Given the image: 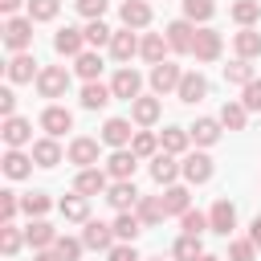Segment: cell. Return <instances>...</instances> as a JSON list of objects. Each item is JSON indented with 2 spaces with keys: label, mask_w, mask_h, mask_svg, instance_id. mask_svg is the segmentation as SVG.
<instances>
[{
  "label": "cell",
  "mask_w": 261,
  "mask_h": 261,
  "mask_svg": "<svg viewBox=\"0 0 261 261\" xmlns=\"http://www.w3.org/2000/svg\"><path fill=\"white\" fill-rule=\"evenodd\" d=\"M139 45H143V41H139L130 29H118V33L110 37V57H114V61H130V57L139 53Z\"/></svg>",
  "instance_id": "obj_19"
},
{
  "label": "cell",
  "mask_w": 261,
  "mask_h": 261,
  "mask_svg": "<svg viewBox=\"0 0 261 261\" xmlns=\"http://www.w3.org/2000/svg\"><path fill=\"white\" fill-rule=\"evenodd\" d=\"M130 139H135V130H130L126 118H106V126H102V143L106 147L122 151V147H130Z\"/></svg>",
  "instance_id": "obj_12"
},
{
  "label": "cell",
  "mask_w": 261,
  "mask_h": 261,
  "mask_svg": "<svg viewBox=\"0 0 261 261\" xmlns=\"http://www.w3.org/2000/svg\"><path fill=\"white\" fill-rule=\"evenodd\" d=\"M257 16H261V0H237V4H232V20H237L241 29H253Z\"/></svg>",
  "instance_id": "obj_37"
},
{
  "label": "cell",
  "mask_w": 261,
  "mask_h": 261,
  "mask_svg": "<svg viewBox=\"0 0 261 261\" xmlns=\"http://www.w3.org/2000/svg\"><path fill=\"white\" fill-rule=\"evenodd\" d=\"M73 69H77V77L98 82V73H102V57H98V53H82V57L73 61Z\"/></svg>",
  "instance_id": "obj_43"
},
{
  "label": "cell",
  "mask_w": 261,
  "mask_h": 261,
  "mask_svg": "<svg viewBox=\"0 0 261 261\" xmlns=\"http://www.w3.org/2000/svg\"><path fill=\"white\" fill-rule=\"evenodd\" d=\"M4 45H8L12 53H24V49L33 45V20H29V16H8V24H4Z\"/></svg>",
  "instance_id": "obj_2"
},
{
  "label": "cell",
  "mask_w": 261,
  "mask_h": 261,
  "mask_svg": "<svg viewBox=\"0 0 261 261\" xmlns=\"http://www.w3.org/2000/svg\"><path fill=\"white\" fill-rule=\"evenodd\" d=\"M139 232H143V220H139L135 212H118V216H114V237H118L122 245H135Z\"/></svg>",
  "instance_id": "obj_32"
},
{
  "label": "cell",
  "mask_w": 261,
  "mask_h": 261,
  "mask_svg": "<svg viewBox=\"0 0 261 261\" xmlns=\"http://www.w3.org/2000/svg\"><path fill=\"white\" fill-rule=\"evenodd\" d=\"M179 171H184L188 184H208V179H212V159H208L204 151H192V155H184Z\"/></svg>",
  "instance_id": "obj_8"
},
{
  "label": "cell",
  "mask_w": 261,
  "mask_h": 261,
  "mask_svg": "<svg viewBox=\"0 0 261 261\" xmlns=\"http://www.w3.org/2000/svg\"><path fill=\"white\" fill-rule=\"evenodd\" d=\"M212 12H216V4H212V0H184V20H192V24L212 20Z\"/></svg>",
  "instance_id": "obj_40"
},
{
  "label": "cell",
  "mask_w": 261,
  "mask_h": 261,
  "mask_svg": "<svg viewBox=\"0 0 261 261\" xmlns=\"http://www.w3.org/2000/svg\"><path fill=\"white\" fill-rule=\"evenodd\" d=\"M73 192L77 196H102V192H110V175L102 167H82L73 179Z\"/></svg>",
  "instance_id": "obj_4"
},
{
  "label": "cell",
  "mask_w": 261,
  "mask_h": 261,
  "mask_svg": "<svg viewBox=\"0 0 261 261\" xmlns=\"http://www.w3.org/2000/svg\"><path fill=\"white\" fill-rule=\"evenodd\" d=\"M135 167H139V155H135L130 147H122V151H114V155L106 159V175H114V179H130Z\"/></svg>",
  "instance_id": "obj_16"
},
{
  "label": "cell",
  "mask_w": 261,
  "mask_h": 261,
  "mask_svg": "<svg viewBox=\"0 0 261 261\" xmlns=\"http://www.w3.org/2000/svg\"><path fill=\"white\" fill-rule=\"evenodd\" d=\"M0 114L4 118H16V94L12 90H0Z\"/></svg>",
  "instance_id": "obj_53"
},
{
  "label": "cell",
  "mask_w": 261,
  "mask_h": 261,
  "mask_svg": "<svg viewBox=\"0 0 261 261\" xmlns=\"http://www.w3.org/2000/svg\"><path fill=\"white\" fill-rule=\"evenodd\" d=\"M175 175H184V171H179V163H175V155L159 151V155L151 159V179H155V184H163V188H171V184H175Z\"/></svg>",
  "instance_id": "obj_17"
},
{
  "label": "cell",
  "mask_w": 261,
  "mask_h": 261,
  "mask_svg": "<svg viewBox=\"0 0 261 261\" xmlns=\"http://www.w3.org/2000/svg\"><path fill=\"white\" fill-rule=\"evenodd\" d=\"M86 29H73V24H65V29H57V37H53V49L61 53V57H82L86 49Z\"/></svg>",
  "instance_id": "obj_7"
},
{
  "label": "cell",
  "mask_w": 261,
  "mask_h": 261,
  "mask_svg": "<svg viewBox=\"0 0 261 261\" xmlns=\"http://www.w3.org/2000/svg\"><path fill=\"white\" fill-rule=\"evenodd\" d=\"M224 82H228V86H249V82H253V65H249L245 57H237L232 65H224Z\"/></svg>",
  "instance_id": "obj_41"
},
{
  "label": "cell",
  "mask_w": 261,
  "mask_h": 261,
  "mask_svg": "<svg viewBox=\"0 0 261 261\" xmlns=\"http://www.w3.org/2000/svg\"><path fill=\"white\" fill-rule=\"evenodd\" d=\"M179 224H184V237H200L204 228H212V224H208V216H204V212H196V208H188V212L179 216Z\"/></svg>",
  "instance_id": "obj_45"
},
{
  "label": "cell",
  "mask_w": 261,
  "mask_h": 261,
  "mask_svg": "<svg viewBox=\"0 0 261 261\" xmlns=\"http://www.w3.org/2000/svg\"><path fill=\"white\" fill-rule=\"evenodd\" d=\"M110 98H114V90L102 86V82H86L82 86V106L86 110H102V106H110Z\"/></svg>",
  "instance_id": "obj_26"
},
{
  "label": "cell",
  "mask_w": 261,
  "mask_h": 261,
  "mask_svg": "<svg viewBox=\"0 0 261 261\" xmlns=\"http://www.w3.org/2000/svg\"><path fill=\"white\" fill-rule=\"evenodd\" d=\"M20 208H24L33 220H41V216L49 212V196H45V192H29V196H20Z\"/></svg>",
  "instance_id": "obj_44"
},
{
  "label": "cell",
  "mask_w": 261,
  "mask_h": 261,
  "mask_svg": "<svg viewBox=\"0 0 261 261\" xmlns=\"http://www.w3.org/2000/svg\"><path fill=\"white\" fill-rule=\"evenodd\" d=\"M249 241H253V245H257V249H261V216H257V220H253V224H249Z\"/></svg>",
  "instance_id": "obj_55"
},
{
  "label": "cell",
  "mask_w": 261,
  "mask_h": 261,
  "mask_svg": "<svg viewBox=\"0 0 261 261\" xmlns=\"http://www.w3.org/2000/svg\"><path fill=\"white\" fill-rule=\"evenodd\" d=\"M110 37H114V33H110L102 20H90V24H86V45H110Z\"/></svg>",
  "instance_id": "obj_49"
},
{
  "label": "cell",
  "mask_w": 261,
  "mask_h": 261,
  "mask_svg": "<svg viewBox=\"0 0 261 261\" xmlns=\"http://www.w3.org/2000/svg\"><path fill=\"white\" fill-rule=\"evenodd\" d=\"M106 200H110V208H114V212H130V208L139 204L135 179H114V184H110V192H106Z\"/></svg>",
  "instance_id": "obj_10"
},
{
  "label": "cell",
  "mask_w": 261,
  "mask_h": 261,
  "mask_svg": "<svg viewBox=\"0 0 261 261\" xmlns=\"http://www.w3.org/2000/svg\"><path fill=\"white\" fill-rule=\"evenodd\" d=\"M188 143H192V135H188L184 126H167V130H159V147H163L167 155H184Z\"/></svg>",
  "instance_id": "obj_31"
},
{
  "label": "cell",
  "mask_w": 261,
  "mask_h": 261,
  "mask_svg": "<svg viewBox=\"0 0 261 261\" xmlns=\"http://www.w3.org/2000/svg\"><path fill=\"white\" fill-rule=\"evenodd\" d=\"M171 257H175V261H200V257H204L200 237H179V241H175V249H171Z\"/></svg>",
  "instance_id": "obj_39"
},
{
  "label": "cell",
  "mask_w": 261,
  "mask_h": 261,
  "mask_svg": "<svg viewBox=\"0 0 261 261\" xmlns=\"http://www.w3.org/2000/svg\"><path fill=\"white\" fill-rule=\"evenodd\" d=\"M16 8H20V0H0V12H8V16H12Z\"/></svg>",
  "instance_id": "obj_57"
},
{
  "label": "cell",
  "mask_w": 261,
  "mask_h": 261,
  "mask_svg": "<svg viewBox=\"0 0 261 261\" xmlns=\"http://www.w3.org/2000/svg\"><path fill=\"white\" fill-rule=\"evenodd\" d=\"M16 212H20V196L16 192H0V224H12Z\"/></svg>",
  "instance_id": "obj_48"
},
{
  "label": "cell",
  "mask_w": 261,
  "mask_h": 261,
  "mask_svg": "<svg viewBox=\"0 0 261 261\" xmlns=\"http://www.w3.org/2000/svg\"><path fill=\"white\" fill-rule=\"evenodd\" d=\"M167 37L163 33H147L143 37V45H139V53H143V61H151V65H159V61H167Z\"/></svg>",
  "instance_id": "obj_25"
},
{
  "label": "cell",
  "mask_w": 261,
  "mask_h": 261,
  "mask_svg": "<svg viewBox=\"0 0 261 261\" xmlns=\"http://www.w3.org/2000/svg\"><path fill=\"white\" fill-rule=\"evenodd\" d=\"M73 8H77L86 20H102V12H106V0H73Z\"/></svg>",
  "instance_id": "obj_51"
},
{
  "label": "cell",
  "mask_w": 261,
  "mask_h": 261,
  "mask_svg": "<svg viewBox=\"0 0 261 261\" xmlns=\"http://www.w3.org/2000/svg\"><path fill=\"white\" fill-rule=\"evenodd\" d=\"M204 94H208V77H204V73H196V69H192V73H184V82H179L175 98H179V102H188V106H196Z\"/></svg>",
  "instance_id": "obj_14"
},
{
  "label": "cell",
  "mask_w": 261,
  "mask_h": 261,
  "mask_svg": "<svg viewBox=\"0 0 261 261\" xmlns=\"http://www.w3.org/2000/svg\"><path fill=\"white\" fill-rule=\"evenodd\" d=\"M130 151H135L139 159H155V155H159V135H151V130H135Z\"/></svg>",
  "instance_id": "obj_34"
},
{
  "label": "cell",
  "mask_w": 261,
  "mask_h": 261,
  "mask_svg": "<svg viewBox=\"0 0 261 261\" xmlns=\"http://www.w3.org/2000/svg\"><path fill=\"white\" fill-rule=\"evenodd\" d=\"M110 90H114V98H126V102H135V98H139V90H143V77H139V69L122 65V69L114 73Z\"/></svg>",
  "instance_id": "obj_9"
},
{
  "label": "cell",
  "mask_w": 261,
  "mask_h": 261,
  "mask_svg": "<svg viewBox=\"0 0 261 261\" xmlns=\"http://www.w3.org/2000/svg\"><path fill=\"white\" fill-rule=\"evenodd\" d=\"M245 118H249V110H245L241 102H224V106H220V126H228V130H245Z\"/></svg>",
  "instance_id": "obj_38"
},
{
  "label": "cell",
  "mask_w": 261,
  "mask_h": 261,
  "mask_svg": "<svg viewBox=\"0 0 261 261\" xmlns=\"http://www.w3.org/2000/svg\"><path fill=\"white\" fill-rule=\"evenodd\" d=\"M163 208H167V216H184L192 204H188V188H179V184H171L167 192H163Z\"/></svg>",
  "instance_id": "obj_35"
},
{
  "label": "cell",
  "mask_w": 261,
  "mask_h": 261,
  "mask_svg": "<svg viewBox=\"0 0 261 261\" xmlns=\"http://www.w3.org/2000/svg\"><path fill=\"white\" fill-rule=\"evenodd\" d=\"M24 245V232L16 224H0V253L4 257H16V249Z\"/></svg>",
  "instance_id": "obj_42"
},
{
  "label": "cell",
  "mask_w": 261,
  "mask_h": 261,
  "mask_svg": "<svg viewBox=\"0 0 261 261\" xmlns=\"http://www.w3.org/2000/svg\"><path fill=\"white\" fill-rule=\"evenodd\" d=\"M192 57H196V61H216V57H220V33H216V29H196Z\"/></svg>",
  "instance_id": "obj_11"
},
{
  "label": "cell",
  "mask_w": 261,
  "mask_h": 261,
  "mask_svg": "<svg viewBox=\"0 0 261 261\" xmlns=\"http://www.w3.org/2000/svg\"><path fill=\"white\" fill-rule=\"evenodd\" d=\"M53 249H57V257H61V261H77L86 245H82L77 237H57V245H53Z\"/></svg>",
  "instance_id": "obj_47"
},
{
  "label": "cell",
  "mask_w": 261,
  "mask_h": 261,
  "mask_svg": "<svg viewBox=\"0 0 261 261\" xmlns=\"http://www.w3.org/2000/svg\"><path fill=\"white\" fill-rule=\"evenodd\" d=\"M33 261H61V257H57V249H37Z\"/></svg>",
  "instance_id": "obj_56"
},
{
  "label": "cell",
  "mask_w": 261,
  "mask_h": 261,
  "mask_svg": "<svg viewBox=\"0 0 261 261\" xmlns=\"http://www.w3.org/2000/svg\"><path fill=\"white\" fill-rule=\"evenodd\" d=\"M159 110H163L159 98H143V94H139V98L130 102V118H135L139 126H155V122H159Z\"/></svg>",
  "instance_id": "obj_24"
},
{
  "label": "cell",
  "mask_w": 261,
  "mask_h": 261,
  "mask_svg": "<svg viewBox=\"0 0 261 261\" xmlns=\"http://www.w3.org/2000/svg\"><path fill=\"white\" fill-rule=\"evenodd\" d=\"M208 224H212V232L228 237V232L237 228V208H232V200H216L212 212H208Z\"/></svg>",
  "instance_id": "obj_13"
},
{
  "label": "cell",
  "mask_w": 261,
  "mask_h": 261,
  "mask_svg": "<svg viewBox=\"0 0 261 261\" xmlns=\"http://www.w3.org/2000/svg\"><path fill=\"white\" fill-rule=\"evenodd\" d=\"M188 135L196 147H212L220 139V118H196V126H188Z\"/></svg>",
  "instance_id": "obj_27"
},
{
  "label": "cell",
  "mask_w": 261,
  "mask_h": 261,
  "mask_svg": "<svg viewBox=\"0 0 261 261\" xmlns=\"http://www.w3.org/2000/svg\"><path fill=\"white\" fill-rule=\"evenodd\" d=\"M179 82H184V69H179L175 61H159V65H151V90H155V98L179 90Z\"/></svg>",
  "instance_id": "obj_1"
},
{
  "label": "cell",
  "mask_w": 261,
  "mask_h": 261,
  "mask_svg": "<svg viewBox=\"0 0 261 261\" xmlns=\"http://www.w3.org/2000/svg\"><path fill=\"white\" fill-rule=\"evenodd\" d=\"M24 241H29L33 249H53V245H57V228H53L49 220H29Z\"/></svg>",
  "instance_id": "obj_23"
},
{
  "label": "cell",
  "mask_w": 261,
  "mask_h": 261,
  "mask_svg": "<svg viewBox=\"0 0 261 261\" xmlns=\"http://www.w3.org/2000/svg\"><path fill=\"white\" fill-rule=\"evenodd\" d=\"M200 261H220V257H212V253H204V257H200Z\"/></svg>",
  "instance_id": "obj_58"
},
{
  "label": "cell",
  "mask_w": 261,
  "mask_h": 261,
  "mask_svg": "<svg viewBox=\"0 0 261 261\" xmlns=\"http://www.w3.org/2000/svg\"><path fill=\"white\" fill-rule=\"evenodd\" d=\"M135 216L143 220V228L159 224V220L167 216V208H163V196H139V204H135Z\"/></svg>",
  "instance_id": "obj_22"
},
{
  "label": "cell",
  "mask_w": 261,
  "mask_h": 261,
  "mask_svg": "<svg viewBox=\"0 0 261 261\" xmlns=\"http://www.w3.org/2000/svg\"><path fill=\"white\" fill-rule=\"evenodd\" d=\"M163 37H167V45H171L175 53H192V45H196V24H192V20H171V24L163 29Z\"/></svg>",
  "instance_id": "obj_6"
},
{
  "label": "cell",
  "mask_w": 261,
  "mask_h": 261,
  "mask_svg": "<svg viewBox=\"0 0 261 261\" xmlns=\"http://www.w3.org/2000/svg\"><path fill=\"white\" fill-rule=\"evenodd\" d=\"M33 163H37V167H57V163H61V147H57V139H49V135L37 139V143H33Z\"/></svg>",
  "instance_id": "obj_28"
},
{
  "label": "cell",
  "mask_w": 261,
  "mask_h": 261,
  "mask_svg": "<svg viewBox=\"0 0 261 261\" xmlns=\"http://www.w3.org/2000/svg\"><path fill=\"white\" fill-rule=\"evenodd\" d=\"M118 16H122L126 29H147V24H151V4H147V0H122Z\"/></svg>",
  "instance_id": "obj_18"
},
{
  "label": "cell",
  "mask_w": 261,
  "mask_h": 261,
  "mask_svg": "<svg viewBox=\"0 0 261 261\" xmlns=\"http://www.w3.org/2000/svg\"><path fill=\"white\" fill-rule=\"evenodd\" d=\"M82 245H86V249H98V253H110V249H114V224L86 220V228H82Z\"/></svg>",
  "instance_id": "obj_5"
},
{
  "label": "cell",
  "mask_w": 261,
  "mask_h": 261,
  "mask_svg": "<svg viewBox=\"0 0 261 261\" xmlns=\"http://www.w3.org/2000/svg\"><path fill=\"white\" fill-rule=\"evenodd\" d=\"M57 208L65 220H90V196H65Z\"/></svg>",
  "instance_id": "obj_36"
},
{
  "label": "cell",
  "mask_w": 261,
  "mask_h": 261,
  "mask_svg": "<svg viewBox=\"0 0 261 261\" xmlns=\"http://www.w3.org/2000/svg\"><path fill=\"white\" fill-rule=\"evenodd\" d=\"M110 261H139V253H135V245H114Z\"/></svg>",
  "instance_id": "obj_54"
},
{
  "label": "cell",
  "mask_w": 261,
  "mask_h": 261,
  "mask_svg": "<svg viewBox=\"0 0 261 261\" xmlns=\"http://www.w3.org/2000/svg\"><path fill=\"white\" fill-rule=\"evenodd\" d=\"M57 8H61L57 0H29V20H33V24H37V20H53Z\"/></svg>",
  "instance_id": "obj_46"
},
{
  "label": "cell",
  "mask_w": 261,
  "mask_h": 261,
  "mask_svg": "<svg viewBox=\"0 0 261 261\" xmlns=\"http://www.w3.org/2000/svg\"><path fill=\"white\" fill-rule=\"evenodd\" d=\"M29 139H33V122L29 118H4V143H8V151H20Z\"/></svg>",
  "instance_id": "obj_20"
},
{
  "label": "cell",
  "mask_w": 261,
  "mask_h": 261,
  "mask_svg": "<svg viewBox=\"0 0 261 261\" xmlns=\"http://www.w3.org/2000/svg\"><path fill=\"white\" fill-rule=\"evenodd\" d=\"M33 73H41L37 61H33V53H12V61H8V82H33Z\"/></svg>",
  "instance_id": "obj_30"
},
{
  "label": "cell",
  "mask_w": 261,
  "mask_h": 261,
  "mask_svg": "<svg viewBox=\"0 0 261 261\" xmlns=\"http://www.w3.org/2000/svg\"><path fill=\"white\" fill-rule=\"evenodd\" d=\"M232 49H237V57H245V61L261 57V33H257V29H241V33L232 37Z\"/></svg>",
  "instance_id": "obj_29"
},
{
  "label": "cell",
  "mask_w": 261,
  "mask_h": 261,
  "mask_svg": "<svg viewBox=\"0 0 261 261\" xmlns=\"http://www.w3.org/2000/svg\"><path fill=\"white\" fill-rule=\"evenodd\" d=\"M37 90H41V98H61V94L69 90L65 65H45V69L37 73Z\"/></svg>",
  "instance_id": "obj_3"
},
{
  "label": "cell",
  "mask_w": 261,
  "mask_h": 261,
  "mask_svg": "<svg viewBox=\"0 0 261 261\" xmlns=\"http://www.w3.org/2000/svg\"><path fill=\"white\" fill-rule=\"evenodd\" d=\"M241 106H245V110H261V82H257V77L245 86V94H241Z\"/></svg>",
  "instance_id": "obj_52"
},
{
  "label": "cell",
  "mask_w": 261,
  "mask_h": 261,
  "mask_svg": "<svg viewBox=\"0 0 261 261\" xmlns=\"http://www.w3.org/2000/svg\"><path fill=\"white\" fill-rule=\"evenodd\" d=\"M41 126H45V135H49V139H57V135L73 130V114H69L65 106H49V110L41 114Z\"/></svg>",
  "instance_id": "obj_15"
},
{
  "label": "cell",
  "mask_w": 261,
  "mask_h": 261,
  "mask_svg": "<svg viewBox=\"0 0 261 261\" xmlns=\"http://www.w3.org/2000/svg\"><path fill=\"white\" fill-rule=\"evenodd\" d=\"M69 163H77V167H98V139H73L69 143Z\"/></svg>",
  "instance_id": "obj_21"
},
{
  "label": "cell",
  "mask_w": 261,
  "mask_h": 261,
  "mask_svg": "<svg viewBox=\"0 0 261 261\" xmlns=\"http://www.w3.org/2000/svg\"><path fill=\"white\" fill-rule=\"evenodd\" d=\"M0 167H4V175H8V179H24V175L33 171V155H24V151H8Z\"/></svg>",
  "instance_id": "obj_33"
},
{
  "label": "cell",
  "mask_w": 261,
  "mask_h": 261,
  "mask_svg": "<svg viewBox=\"0 0 261 261\" xmlns=\"http://www.w3.org/2000/svg\"><path fill=\"white\" fill-rule=\"evenodd\" d=\"M253 257H257V245H253L249 237H245V241H232V245H228V261H253Z\"/></svg>",
  "instance_id": "obj_50"
}]
</instances>
